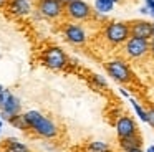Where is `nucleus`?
Segmentation results:
<instances>
[{"label":"nucleus","mask_w":154,"mask_h":152,"mask_svg":"<svg viewBox=\"0 0 154 152\" xmlns=\"http://www.w3.org/2000/svg\"><path fill=\"white\" fill-rule=\"evenodd\" d=\"M111 2H113V3H116V2H119V0H111Z\"/></svg>","instance_id":"nucleus-29"},{"label":"nucleus","mask_w":154,"mask_h":152,"mask_svg":"<svg viewBox=\"0 0 154 152\" xmlns=\"http://www.w3.org/2000/svg\"><path fill=\"white\" fill-rule=\"evenodd\" d=\"M5 8L14 17H25L32 12V5L28 0H8Z\"/></svg>","instance_id":"nucleus-11"},{"label":"nucleus","mask_w":154,"mask_h":152,"mask_svg":"<svg viewBox=\"0 0 154 152\" xmlns=\"http://www.w3.org/2000/svg\"><path fill=\"white\" fill-rule=\"evenodd\" d=\"M129 152H143L141 149H133V150H129Z\"/></svg>","instance_id":"nucleus-25"},{"label":"nucleus","mask_w":154,"mask_h":152,"mask_svg":"<svg viewBox=\"0 0 154 152\" xmlns=\"http://www.w3.org/2000/svg\"><path fill=\"white\" fill-rule=\"evenodd\" d=\"M86 152H111V147L106 144V142H91V144L86 145Z\"/></svg>","instance_id":"nucleus-16"},{"label":"nucleus","mask_w":154,"mask_h":152,"mask_svg":"<svg viewBox=\"0 0 154 152\" xmlns=\"http://www.w3.org/2000/svg\"><path fill=\"white\" fill-rule=\"evenodd\" d=\"M0 131H2V119H0Z\"/></svg>","instance_id":"nucleus-28"},{"label":"nucleus","mask_w":154,"mask_h":152,"mask_svg":"<svg viewBox=\"0 0 154 152\" xmlns=\"http://www.w3.org/2000/svg\"><path fill=\"white\" fill-rule=\"evenodd\" d=\"M116 132H118V135H119V139L136 134L137 132L136 122H134L131 117H128V116H123V117H119L118 122H116Z\"/></svg>","instance_id":"nucleus-12"},{"label":"nucleus","mask_w":154,"mask_h":152,"mask_svg":"<svg viewBox=\"0 0 154 152\" xmlns=\"http://www.w3.org/2000/svg\"><path fill=\"white\" fill-rule=\"evenodd\" d=\"M65 13L71 20H86L91 17V7L85 0H71L65 3Z\"/></svg>","instance_id":"nucleus-5"},{"label":"nucleus","mask_w":154,"mask_h":152,"mask_svg":"<svg viewBox=\"0 0 154 152\" xmlns=\"http://www.w3.org/2000/svg\"><path fill=\"white\" fill-rule=\"evenodd\" d=\"M129 25L124 22H113L108 23L104 28V38L111 43V45H119L124 43L129 38Z\"/></svg>","instance_id":"nucleus-2"},{"label":"nucleus","mask_w":154,"mask_h":152,"mask_svg":"<svg viewBox=\"0 0 154 152\" xmlns=\"http://www.w3.org/2000/svg\"><path fill=\"white\" fill-rule=\"evenodd\" d=\"M114 3L111 0H94V10L98 13H109L113 10Z\"/></svg>","instance_id":"nucleus-15"},{"label":"nucleus","mask_w":154,"mask_h":152,"mask_svg":"<svg viewBox=\"0 0 154 152\" xmlns=\"http://www.w3.org/2000/svg\"><path fill=\"white\" fill-rule=\"evenodd\" d=\"M146 114H147V122H149V124L154 127V109H149Z\"/></svg>","instance_id":"nucleus-21"},{"label":"nucleus","mask_w":154,"mask_h":152,"mask_svg":"<svg viewBox=\"0 0 154 152\" xmlns=\"http://www.w3.org/2000/svg\"><path fill=\"white\" fill-rule=\"evenodd\" d=\"M146 152H154V145H149V147H147V150Z\"/></svg>","instance_id":"nucleus-24"},{"label":"nucleus","mask_w":154,"mask_h":152,"mask_svg":"<svg viewBox=\"0 0 154 152\" xmlns=\"http://www.w3.org/2000/svg\"><path fill=\"white\" fill-rule=\"evenodd\" d=\"M141 144H143V139H141V135L137 134V132L133 135L119 139V147L123 149L124 152H129V150H133V149H141Z\"/></svg>","instance_id":"nucleus-13"},{"label":"nucleus","mask_w":154,"mask_h":152,"mask_svg":"<svg viewBox=\"0 0 154 152\" xmlns=\"http://www.w3.org/2000/svg\"><path fill=\"white\" fill-rule=\"evenodd\" d=\"M131 102H133V108H134V111L137 112V116H139V119H143L144 122H147V114H146V111H144V109L141 108V106L137 104L136 101H133V99H131Z\"/></svg>","instance_id":"nucleus-18"},{"label":"nucleus","mask_w":154,"mask_h":152,"mask_svg":"<svg viewBox=\"0 0 154 152\" xmlns=\"http://www.w3.org/2000/svg\"><path fill=\"white\" fill-rule=\"evenodd\" d=\"M63 35L66 41L71 45H83L86 41V32L83 30V26L76 25V23H66L63 26Z\"/></svg>","instance_id":"nucleus-9"},{"label":"nucleus","mask_w":154,"mask_h":152,"mask_svg":"<svg viewBox=\"0 0 154 152\" xmlns=\"http://www.w3.org/2000/svg\"><path fill=\"white\" fill-rule=\"evenodd\" d=\"M38 2H40V0H38Z\"/></svg>","instance_id":"nucleus-32"},{"label":"nucleus","mask_w":154,"mask_h":152,"mask_svg":"<svg viewBox=\"0 0 154 152\" xmlns=\"http://www.w3.org/2000/svg\"><path fill=\"white\" fill-rule=\"evenodd\" d=\"M149 51L154 55V38H151V41H149Z\"/></svg>","instance_id":"nucleus-22"},{"label":"nucleus","mask_w":154,"mask_h":152,"mask_svg":"<svg viewBox=\"0 0 154 152\" xmlns=\"http://www.w3.org/2000/svg\"><path fill=\"white\" fill-rule=\"evenodd\" d=\"M124 43H126V45H124V51H126V55L131 56V58H141V56H144L149 51V40L129 36Z\"/></svg>","instance_id":"nucleus-6"},{"label":"nucleus","mask_w":154,"mask_h":152,"mask_svg":"<svg viewBox=\"0 0 154 152\" xmlns=\"http://www.w3.org/2000/svg\"><path fill=\"white\" fill-rule=\"evenodd\" d=\"M38 10L43 17L55 20L65 12V3L60 2V0H40L38 2Z\"/></svg>","instance_id":"nucleus-8"},{"label":"nucleus","mask_w":154,"mask_h":152,"mask_svg":"<svg viewBox=\"0 0 154 152\" xmlns=\"http://www.w3.org/2000/svg\"><path fill=\"white\" fill-rule=\"evenodd\" d=\"M106 71L111 78L119 81V83H128L131 79L129 68H128V65L124 61H121V59H113V61L106 63Z\"/></svg>","instance_id":"nucleus-7"},{"label":"nucleus","mask_w":154,"mask_h":152,"mask_svg":"<svg viewBox=\"0 0 154 152\" xmlns=\"http://www.w3.org/2000/svg\"><path fill=\"white\" fill-rule=\"evenodd\" d=\"M2 91H4V86H2V84H0V93H2Z\"/></svg>","instance_id":"nucleus-26"},{"label":"nucleus","mask_w":154,"mask_h":152,"mask_svg":"<svg viewBox=\"0 0 154 152\" xmlns=\"http://www.w3.org/2000/svg\"><path fill=\"white\" fill-rule=\"evenodd\" d=\"M7 3H8V0H0V8H5Z\"/></svg>","instance_id":"nucleus-23"},{"label":"nucleus","mask_w":154,"mask_h":152,"mask_svg":"<svg viewBox=\"0 0 154 152\" xmlns=\"http://www.w3.org/2000/svg\"><path fill=\"white\" fill-rule=\"evenodd\" d=\"M152 38H154V23H152Z\"/></svg>","instance_id":"nucleus-27"},{"label":"nucleus","mask_w":154,"mask_h":152,"mask_svg":"<svg viewBox=\"0 0 154 152\" xmlns=\"http://www.w3.org/2000/svg\"><path fill=\"white\" fill-rule=\"evenodd\" d=\"M42 61L45 66L51 69H61L66 66L68 63V56L65 55V51L58 46H50L42 53Z\"/></svg>","instance_id":"nucleus-4"},{"label":"nucleus","mask_w":154,"mask_h":152,"mask_svg":"<svg viewBox=\"0 0 154 152\" xmlns=\"http://www.w3.org/2000/svg\"><path fill=\"white\" fill-rule=\"evenodd\" d=\"M146 8H147V13L154 18V0H147V2H146Z\"/></svg>","instance_id":"nucleus-20"},{"label":"nucleus","mask_w":154,"mask_h":152,"mask_svg":"<svg viewBox=\"0 0 154 152\" xmlns=\"http://www.w3.org/2000/svg\"><path fill=\"white\" fill-rule=\"evenodd\" d=\"M23 117L27 121L28 127L35 132V134L42 135V137H57L58 134V129L55 126V122H51L50 119H47L45 116H42L38 111H27L23 112Z\"/></svg>","instance_id":"nucleus-1"},{"label":"nucleus","mask_w":154,"mask_h":152,"mask_svg":"<svg viewBox=\"0 0 154 152\" xmlns=\"http://www.w3.org/2000/svg\"><path fill=\"white\" fill-rule=\"evenodd\" d=\"M66 2H71V0H66Z\"/></svg>","instance_id":"nucleus-30"},{"label":"nucleus","mask_w":154,"mask_h":152,"mask_svg":"<svg viewBox=\"0 0 154 152\" xmlns=\"http://www.w3.org/2000/svg\"><path fill=\"white\" fill-rule=\"evenodd\" d=\"M8 122H10L14 127H17V129H22V131H27V129H30L28 127V124H27V121H25V117H23V114H17V116H14L12 119H8Z\"/></svg>","instance_id":"nucleus-17"},{"label":"nucleus","mask_w":154,"mask_h":152,"mask_svg":"<svg viewBox=\"0 0 154 152\" xmlns=\"http://www.w3.org/2000/svg\"><path fill=\"white\" fill-rule=\"evenodd\" d=\"M0 147H2L4 152H30L25 144H22L20 141L12 139V137H7L5 141L0 142Z\"/></svg>","instance_id":"nucleus-14"},{"label":"nucleus","mask_w":154,"mask_h":152,"mask_svg":"<svg viewBox=\"0 0 154 152\" xmlns=\"http://www.w3.org/2000/svg\"><path fill=\"white\" fill-rule=\"evenodd\" d=\"M144 2H147V0H144Z\"/></svg>","instance_id":"nucleus-31"},{"label":"nucleus","mask_w":154,"mask_h":152,"mask_svg":"<svg viewBox=\"0 0 154 152\" xmlns=\"http://www.w3.org/2000/svg\"><path fill=\"white\" fill-rule=\"evenodd\" d=\"M129 35L134 38L151 40L152 38V23L146 20H134L129 23Z\"/></svg>","instance_id":"nucleus-10"},{"label":"nucleus","mask_w":154,"mask_h":152,"mask_svg":"<svg viewBox=\"0 0 154 152\" xmlns=\"http://www.w3.org/2000/svg\"><path fill=\"white\" fill-rule=\"evenodd\" d=\"M93 81L96 83L98 86H101V88H106V81H104L100 74H93Z\"/></svg>","instance_id":"nucleus-19"},{"label":"nucleus","mask_w":154,"mask_h":152,"mask_svg":"<svg viewBox=\"0 0 154 152\" xmlns=\"http://www.w3.org/2000/svg\"><path fill=\"white\" fill-rule=\"evenodd\" d=\"M0 109H2V117L4 119H12L14 116L20 114L22 111V102L18 98H15L10 91L4 89L0 93Z\"/></svg>","instance_id":"nucleus-3"}]
</instances>
